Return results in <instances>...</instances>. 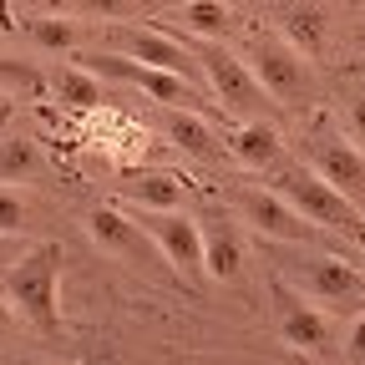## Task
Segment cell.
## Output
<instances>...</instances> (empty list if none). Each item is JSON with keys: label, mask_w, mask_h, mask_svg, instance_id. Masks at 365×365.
Returning <instances> with one entry per match:
<instances>
[{"label": "cell", "mask_w": 365, "mask_h": 365, "mask_svg": "<svg viewBox=\"0 0 365 365\" xmlns=\"http://www.w3.org/2000/svg\"><path fill=\"white\" fill-rule=\"evenodd\" d=\"M274 188H279L314 228H325V234H365V208L355 198H345L335 182H325L309 163H279L274 168Z\"/></svg>", "instance_id": "1"}, {"label": "cell", "mask_w": 365, "mask_h": 365, "mask_svg": "<svg viewBox=\"0 0 365 365\" xmlns=\"http://www.w3.org/2000/svg\"><path fill=\"white\" fill-rule=\"evenodd\" d=\"M56 284H61V244H41V249H31V254L6 274V299L31 319L41 335H61Z\"/></svg>", "instance_id": "2"}, {"label": "cell", "mask_w": 365, "mask_h": 365, "mask_svg": "<svg viewBox=\"0 0 365 365\" xmlns=\"http://www.w3.org/2000/svg\"><path fill=\"white\" fill-rule=\"evenodd\" d=\"M198 61H203V76H208V91L223 102V112H234V117H264L269 107H279L264 91V81L254 76V66L234 51H223V41H198L193 46Z\"/></svg>", "instance_id": "3"}, {"label": "cell", "mask_w": 365, "mask_h": 365, "mask_svg": "<svg viewBox=\"0 0 365 365\" xmlns=\"http://www.w3.org/2000/svg\"><path fill=\"white\" fill-rule=\"evenodd\" d=\"M76 66L97 71V76H107V81H127V86H137V91H148V97L163 102L168 112H173V107H198V102H203V86H198V81L178 76V71H163V66H143V61L117 56V51H81Z\"/></svg>", "instance_id": "4"}, {"label": "cell", "mask_w": 365, "mask_h": 365, "mask_svg": "<svg viewBox=\"0 0 365 365\" xmlns=\"http://www.w3.org/2000/svg\"><path fill=\"white\" fill-rule=\"evenodd\" d=\"M244 61L254 66V76L264 81V91H269V97L279 102V107H299V102H309V97H314L309 61L294 51L284 36H264V31H254V36H249Z\"/></svg>", "instance_id": "5"}, {"label": "cell", "mask_w": 365, "mask_h": 365, "mask_svg": "<svg viewBox=\"0 0 365 365\" xmlns=\"http://www.w3.org/2000/svg\"><path fill=\"white\" fill-rule=\"evenodd\" d=\"M304 158H309V168L325 182H335L345 198H355L365 208V148L355 143V137L345 143V132L330 117H314V127L304 137Z\"/></svg>", "instance_id": "6"}, {"label": "cell", "mask_w": 365, "mask_h": 365, "mask_svg": "<svg viewBox=\"0 0 365 365\" xmlns=\"http://www.w3.org/2000/svg\"><path fill=\"white\" fill-rule=\"evenodd\" d=\"M102 51L132 56V61H143V66H163V71H178V76H188V81L208 86L198 51H193V46H182V41H173L168 31H148V26H107Z\"/></svg>", "instance_id": "7"}, {"label": "cell", "mask_w": 365, "mask_h": 365, "mask_svg": "<svg viewBox=\"0 0 365 365\" xmlns=\"http://www.w3.org/2000/svg\"><path fill=\"white\" fill-rule=\"evenodd\" d=\"M132 218H137V228L158 244V254L182 274V279L208 274L203 269V223H193L178 208H143V203H132Z\"/></svg>", "instance_id": "8"}, {"label": "cell", "mask_w": 365, "mask_h": 365, "mask_svg": "<svg viewBox=\"0 0 365 365\" xmlns=\"http://www.w3.org/2000/svg\"><path fill=\"white\" fill-rule=\"evenodd\" d=\"M269 299H274V325H279V335H284V345H289V350L314 355V350H325V345L335 340L330 314L319 309L304 289H294L289 279L269 274Z\"/></svg>", "instance_id": "9"}, {"label": "cell", "mask_w": 365, "mask_h": 365, "mask_svg": "<svg viewBox=\"0 0 365 365\" xmlns=\"http://www.w3.org/2000/svg\"><path fill=\"white\" fill-rule=\"evenodd\" d=\"M234 208H239V218L254 228L259 239H274V244H309V239H319V228L279 193V188H234Z\"/></svg>", "instance_id": "10"}, {"label": "cell", "mask_w": 365, "mask_h": 365, "mask_svg": "<svg viewBox=\"0 0 365 365\" xmlns=\"http://www.w3.org/2000/svg\"><path fill=\"white\" fill-rule=\"evenodd\" d=\"M314 304L340 309V314H360L365 309V274L355 264H345L340 254H319L304 269V284H299Z\"/></svg>", "instance_id": "11"}, {"label": "cell", "mask_w": 365, "mask_h": 365, "mask_svg": "<svg viewBox=\"0 0 365 365\" xmlns=\"http://www.w3.org/2000/svg\"><path fill=\"white\" fill-rule=\"evenodd\" d=\"M86 234H91V244H97L102 254H117V259H127V264H148V234L137 228V218L132 213H122V208H91L86 213Z\"/></svg>", "instance_id": "12"}, {"label": "cell", "mask_w": 365, "mask_h": 365, "mask_svg": "<svg viewBox=\"0 0 365 365\" xmlns=\"http://www.w3.org/2000/svg\"><path fill=\"white\" fill-rule=\"evenodd\" d=\"M228 153H234V163L264 173V168H279L284 163V137H279V127L264 122V117H244L234 132H228Z\"/></svg>", "instance_id": "13"}, {"label": "cell", "mask_w": 365, "mask_h": 365, "mask_svg": "<svg viewBox=\"0 0 365 365\" xmlns=\"http://www.w3.org/2000/svg\"><path fill=\"white\" fill-rule=\"evenodd\" d=\"M279 21H284V41L294 46L304 61H319V56H325L330 21H325V11H319L314 0H289V6L279 11Z\"/></svg>", "instance_id": "14"}, {"label": "cell", "mask_w": 365, "mask_h": 365, "mask_svg": "<svg viewBox=\"0 0 365 365\" xmlns=\"http://www.w3.org/2000/svg\"><path fill=\"white\" fill-rule=\"evenodd\" d=\"M163 26L182 31L188 41H223L234 31V11H228L223 0H182L178 11L163 16Z\"/></svg>", "instance_id": "15"}, {"label": "cell", "mask_w": 365, "mask_h": 365, "mask_svg": "<svg viewBox=\"0 0 365 365\" xmlns=\"http://www.w3.org/2000/svg\"><path fill=\"white\" fill-rule=\"evenodd\" d=\"M203 269L213 279H239L244 269V239L228 218H208L203 223Z\"/></svg>", "instance_id": "16"}, {"label": "cell", "mask_w": 365, "mask_h": 365, "mask_svg": "<svg viewBox=\"0 0 365 365\" xmlns=\"http://www.w3.org/2000/svg\"><path fill=\"white\" fill-rule=\"evenodd\" d=\"M168 143L178 148V153H188V158H198V163H213L223 148H218V132L193 112V107H173V117H168Z\"/></svg>", "instance_id": "17"}, {"label": "cell", "mask_w": 365, "mask_h": 365, "mask_svg": "<svg viewBox=\"0 0 365 365\" xmlns=\"http://www.w3.org/2000/svg\"><path fill=\"white\" fill-rule=\"evenodd\" d=\"M46 11L56 16H81V21H122L153 11V0H46Z\"/></svg>", "instance_id": "18"}, {"label": "cell", "mask_w": 365, "mask_h": 365, "mask_svg": "<svg viewBox=\"0 0 365 365\" xmlns=\"http://www.w3.org/2000/svg\"><path fill=\"white\" fill-rule=\"evenodd\" d=\"M56 97H61L66 107H76V112H91V107L107 102V97H102V76L86 71V66H76V61L56 71Z\"/></svg>", "instance_id": "19"}, {"label": "cell", "mask_w": 365, "mask_h": 365, "mask_svg": "<svg viewBox=\"0 0 365 365\" xmlns=\"http://www.w3.org/2000/svg\"><path fill=\"white\" fill-rule=\"evenodd\" d=\"M127 203L178 208V203H182V178H178V173H143L137 182H127Z\"/></svg>", "instance_id": "20"}, {"label": "cell", "mask_w": 365, "mask_h": 365, "mask_svg": "<svg viewBox=\"0 0 365 365\" xmlns=\"http://www.w3.org/2000/svg\"><path fill=\"white\" fill-rule=\"evenodd\" d=\"M26 36H31V46H41V51H76V41H81L76 21L56 16V11H46L41 21H26Z\"/></svg>", "instance_id": "21"}, {"label": "cell", "mask_w": 365, "mask_h": 365, "mask_svg": "<svg viewBox=\"0 0 365 365\" xmlns=\"http://www.w3.org/2000/svg\"><path fill=\"white\" fill-rule=\"evenodd\" d=\"M41 173V148L26 143V137H11L0 143V182H26Z\"/></svg>", "instance_id": "22"}, {"label": "cell", "mask_w": 365, "mask_h": 365, "mask_svg": "<svg viewBox=\"0 0 365 365\" xmlns=\"http://www.w3.org/2000/svg\"><path fill=\"white\" fill-rule=\"evenodd\" d=\"M0 91H21V97H41L46 81L31 61H16V56H0Z\"/></svg>", "instance_id": "23"}, {"label": "cell", "mask_w": 365, "mask_h": 365, "mask_svg": "<svg viewBox=\"0 0 365 365\" xmlns=\"http://www.w3.org/2000/svg\"><path fill=\"white\" fill-rule=\"evenodd\" d=\"M21 228H26V198L0 188V234H21Z\"/></svg>", "instance_id": "24"}, {"label": "cell", "mask_w": 365, "mask_h": 365, "mask_svg": "<svg viewBox=\"0 0 365 365\" xmlns=\"http://www.w3.org/2000/svg\"><path fill=\"white\" fill-rule=\"evenodd\" d=\"M345 132H350L355 143L365 148V91H360V97H355V102L345 107Z\"/></svg>", "instance_id": "25"}, {"label": "cell", "mask_w": 365, "mask_h": 365, "mask_svg": "<svg viewBox=\"0 0 365 365\" xmlns=\"http://www.w3.org/2000/svg\"><path fill=\"white\" fill-rule=\"evenodd\" d=\"M345 345H350V355H355V360H365V309L355 314V325H350V335H345Z\"/></svg>", "instance_id": "26"}, {"label": "cell", "mask_w": 365, "mask_h": 365, "mask_svg": "<svg viewBox=\"0 0 365 365\" xmlns=\"http://www.w3.org/2000/svg\"><path fill=\"white\" fill-rule=\"evenodd\" d=\"M81 365H122V360H117V350H107V345H102V350L81 355Z\"/></svg>", "instance_id": "27"}, {"label": "cell", "mask_w": 365, "mask_h": 365, "mask_svg": "<svg viewBox=\"0 0 365 365\" xmlns=\"http://www.w3.org/2000/svg\"><path fill=\"white\" fill-rule=\"evenodd\" d=\"M11 314H16V304H6V299H0V330L11 325Z\"/></svg>", "instance_id": "28"}, {"label": "cell", "mask_w": 365, "mask_h": 365, "mask_svg": "<svg viewBox=\"0 0 365 365\" xmlns=\"http://www.w3.org/2000/svg\"><path fill=\"white\" fill-rule=\"evenodd\" d=\"M11 117V102H6V91H0V122H6Z\"/></svg>", "instance_id": "29"}, {"label": "cell", "mask_w": 365, "mask_h": 365, "mask_svg": "<svg viewBox=\"0 0 365 365\" xmlns=\"http://www.w3.org/2000/svg\"><path fill=\"white\" fill-rule=\"evenodd\" d=\"M350 71H355V76H365V61H350Z\"/></svg>", "instance_id": "30"}, {"label": "cell", "mask_w": 365, "mask_h": 365, "mask_svg": "<svg viewBox=\"0 0 365 365\" xmlns=\"http://www.w3.org/2000/svg\"><path fill=\"white\" fill-rule=\"evenodd\" d=\"M6 239H11V234H0V254H6Z\"/></svg>", "instance_id": "31"}]
</instances>
